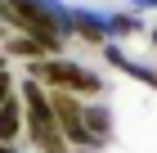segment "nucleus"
Returning a JSON list of instances; mask_svg holds the SVG:
<instances>
[{"label":"nucleus","instance_id":"nucleus-1","mask_svg":"<svg viewBox=\"0 0 157 153\" xmlns=\"http://www.w3.org/2000/svg\"><path fill=\"white\" fill-rule=\"evenodd\" d=\"M23 99H27V135L40 144V153H67V140H63L54 104H49V90L36 81H23Z\"/></svg>","mask_w":157,"mask_h":153},{"label":"nucleus","instance_id":"nucleus-2","mask_svg":"<svg viewBox=\"0 0 157 153\" xmlns=\"http://www.w3.org/2000/svg\"><path fill=\"white\" fill-rule=\"evenodd\" d=\"M27 81H36V86H49L54 95H103V81H99L94 72H85L76 68V63L67 59H36L32 68H27Z\"/></svg>","mask_w":157,"mask_h":153},{"label":"nucleus","instance_id":"nucleus-3","mask_svg":"<svg viewBox=\"0 0 157 153\" xmlns=\"http://www.w3.org/2000/svg\"><path fill=\"white\" fill-rule=\"evenodd\" d=\"M0 5H5V18H9L23 36L40 41V45L59 59V50H63V27L54 23V14H49L45 5H36V0H0Z\"/></svg>","mask_w":157,"mask_h":153},{"label":"nucleus","instance_id":"nucleus-4","mask_svg":"<svg viewBox=\"0 0 157 153\" xmlns=\"http://www.w3.org/2000/svg\"><path fill=\"white\" fill-rule=\"evenodd\" d=\"M49 104H54V117H59V131L67 144H94L90 140V126H85V104L76 95H49Z\"/></svg>","mask_w":157,"mask_h":153},{"label":"nucleus","instance_id":"nucleus-5","mask_svg":"<svg viewBox=\"0 0 157 153\" xmlns=\"http://www.w3.org/2000/svg\"><path fill=\"white\" fill-rule=\"evenodd\" d=\"M23 126H27V117H23V108H18V99L0 104V144H13Z\"/></svg>","mask_w":157,"mask_h":153},{"label":"nucleus","instance_id":"nucleus-6","mask_svg":"<svg viewBox=\"0 0 157 153\" xmlns=\"http://www.w3.org/2000/svg\"><path fill=\"white\" fill-rule=\"evenodd\" d=\"M85 126H90V140H94V144H103V140H108V131H112L108 108H94V104H90V108H85Z\"/></svg>","mask_w":157,"mask_h":153},{"label":"nucleus","instance_id":"nucleus-7","mask_svg":"<svg viewBox=\"0 0 157 153\" xmlns=\"http://www.w3.org/2000/svg\"><path fill=\"white\" fill-rule=\"evenodd\" d=\"M9 54H18V59H32V63H36V59H45L49 50L40 45V41H32V36H13V41H9Z\"/></svg>","mask_w":157,"mask_h":153},{"label":"nucleus","instance_id":"nucleus-8","mask_svg":"<svg viewBox=\"0 0 157 153\" xmlns=\"http://www.w3.org/2000/svg\"><path fill=\"white\" fill-rule=\"evenodd\" d=\"M72 32L81 36V41H90V45H103V36H108L94 18H72Z\"/></svg>","mask_w":157,"mask_h":153},{"label":"nucleus","instance_id":"nucleus-9","mask_svg":"<svg viewBox=\"0 0 157 153\" xmlns=\"http://www.w3.org/2000/svg\"><path fill=\"white\" fill-rule=\"evenodd\" d=\"M13 99V77H9V68L0 72V104H9Z\"/></svg>","mask_w":157,"mask_h":153},{"label":"nucleus","instance_id":"nucleus-10","mask_svg":"<svg viewBox=\"0 0 157 153\" xmlns=\"http://www.w3.org/2000/svg\"><path fill=\"white\" fill-rule=\"evenodd\" d=\"M112 32H121V36H130V32H135V18H112Z\"/></svg>","mask_w":157,"mask_h":153},{"label":"nucleus","instance_id":"nucleus-11","mask_svg":"<svg viewBox=\"0 0 157 153\" xmlns=\"http://www.w3.org/2000/svg\"><path fill=\"white\" fill-rule=\"evenodd\" d=\"M0 153H13V144H0Z\"/></svg>","mask_w":157,"mask_h":153},{"label":"nucleus","instance_id":"nucleus-12","mask_svg":"<svg viewBox=\"0 0 157 153\" xmlns=\"http://www.w3.org/2000/svg\"><path fill=\"white\" fill-rule=\"evenodd\" d=\"M0 23H5V5H0Z\"/></svg>","mask_w":157,"mask_h":153},{"label":"nucleus","instance_id":"nucleus-13","mask_svg":"<svg viewBox=\"0 0 157 153\" xmlns=\"http://www.w3.org/2000/svg\"><path fill=\"white\" fill-rule=\"evenodd\" d=\"M0 72H5V54H0Z\"/></svg>","mask_w":157,"mask_h":153},{"label":"nucleus","instance_id":"nucleus-14","mask_svg":"<svg viewBox=\"0 0 157 153\" xmlns=\"http://www.w3.org/2000/svg\"><path fill=\"white\" fill-rule=\"evenodd\" d=\"M153 45H157V32H153Z\"/></svg>","mask_w":157,"mask_h":153}]
</instances>
